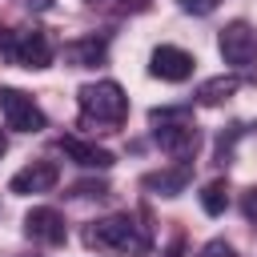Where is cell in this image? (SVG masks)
Returning <instances> with one entry per match:
<instances>
[{
	"label": "cell",
	"mask_w": 257,
	"mask_h": 257,
	"mask_svg": "<svg viewBox=\"0 0 257 257\" xmlns=\"http://www.w3.org/2000/svg\"><path fill=\"white\" fill-rule=\"evenodd\" d=\"M225 205H229V189H225V181H209V185L201 189V209H205L209 217H221Z\"/></svg>",
	"instance_id": "obj_14"
},
{
	"label": "cell",
	"mask_w": 257,
	"mask_h": 257,
	"mask_svg": "<svg viewBox=\"0 0 257 257\" xmlns=\"http://www.w3.org/2000/svg\"><path fill=\"white\" fill-rule=\"evenodd\" d=\"M4 149H8V141H4V137H0V157H4Z\"/></svg>",
	"instance_id": "obj_22"
},
{
	"label": "cell",
	"mask_w": 257,
	"mask_h": 257,
	"mask_svg": "<svg viewBox=\"0 0 257 257\" xmlns=\"http://www.w3.org/2000/svg\"><path fill=\"white\" fill-rule=\"evenodd\" d=\"M64 56H68V64L72 68H96V64H104V56H108V36H80V40H72L68 48H64Z\"/></svg>",
	"instance_id": "obj_12"
},
{
	"label": "cell",
	"mask_w": 257,
	"mask_h": 257,
	"mask_svg": "<svg viewBox=\"0 0 257 257\" xmlns=\"http://www.w3.org/2000/svg\"><path fill=\"white\" fill-rule=\"evenodd\" d=\"M217 48H221L225 64L249 68V64L257 60V32H253L245 20H229V24L221 28V36H217Z\"/></svg>",
	"instance_id": "obj_6"
},
{
	"label": "cell",
	"mask_w": 257,
	"mask_h": 257,
	"mask_svg": "<svg viewBox=\"0 0 257 257\" xmlns=\"http://www.w3.org/2000/svg\"><path fill=\"white\" fill-rule=\"evenodd\" d=\"M149 124H153V141L177 157V161H193L197 149H201V128L193 124L189 108H153L149 112Z\"/></svg>",
	"instance_id": "obj_2"
},
{
	"label": "cell",
	"mask_w": 257,
	"mask_h": 257,
	"mask_svg": "<svg viewBox=\"0 0 257 257\" xmlns=\"http://www.w3.org/2000/svg\"><path fill=\"white\" fill-rule=\"evenodd\" d=\"M177 4H181L185 12H193V16H209V12H213L221 0H177Z\"/></svg>",
	"instance_id": "obj_18"
},
{
	"label": "cell",
	"mask_w": 257,
	"mask_h": 257,
	"mask_svg": "<svg viewBox=\"0 0 257 257\" xmlns=\"http://www.w3.org/2000/svg\"><path fill=\"white\" fill-rule=\"evenodd\" d=\"M56 145H60V153H64L72 165H80V169H108V165H112V153H108V149H100V145H92V141L60 137Z\"/></svg>",
	"instance_id": "obj_10"
},
{
	"label": "cell",
	"mask_w": 257,
	"mask_h": 257,
	"mask_svg": "<svg viewBox=\"0 0 257 257\" xmlns=\"http://www.w3.org/2000/svg\"><path fill=\"white\" fill-rule=\"evenodd\" d=\"M237 88H241L237 76H213V80H205V84L197 88V104H221V100H229Z\"/></svg>",
	"instance_id": "obj_13"
},
{
	"label": "cell",
	"mask_w": 257,
	"mask_h": 257,
	"mask_svg": "<svg viewBox=\"0 0 257 257\" xmlns=\"http://www.w3.org/2000/svg\"><path fill=\"white\" fill-rule=\"evenodd\" d=\"M84 4H92V8H112V12H141V8H149L153 0H84Z\"/></svg>",
	"instance_id": "obj_15"
},
{
	"label": "cell",
	"mask_w": 257,
	"mask_h": 257,
	"mask_svg": "<svg viewBox=\"0 0 257 257\" xmlns=\"http://www.w3.org/2000/svg\"><path fill=\"white\" fill-rule=\"evenodd\" d=\"M241 209H245V217H249V221L257 217V189H245V205H241Z\"/></svg>",
	"instance_id": "obj_19"
},
{
	"label": "cell",
	"mask_w": 257,
	"mask_h": 257,
	"mask_svg": "<svg viewBox=\"0 0 257 257\" xmlns=\"http://www.w3.org/2000/svg\"><path fill=\"white\" fill-rule=\"evenodd\" d=\"M72 193H76V197H104L108 185H104V181H80V185H72Z\"/></svg>",
	"instance_id": "obj_17"
},
{
	"label": "cell",
	"mask_w": 257,
	"mask_h": 257,
	"mask_svg": "<svg viewBox=\"0 0 257 257\" xmlns=\"http://www.w3.org/2000/svg\"><path fill=\"white\" fill-rule=\"evenodd\" d=\"M197 257H237V249H233L229 241L213 237V241H205V245H201V253H197Z\"/></svg>",
	"instance_id": "obj_16"
},
{
	"label": "cell",
	"mask_w": 257,
	"mask_h": 257,
	"mask_svg": "<svg viewBox=\"0 0 257 257\" xmlns=\"http://www.w3.org/2000/svg\"><path fill=\"white\" fill-rule=\"evenodd\" d=\"M88 245L120 253V257H145L153 249V233H149V225H141L137 213H112L88 229Z\"/></svg>",
	"instance_id": "obj_1"
},
{
	"label": "cell",
	"mask_w": 257,
	"mask_h": 257,
	"mask_svg": "<svg viewBox=\"0 0 257 257\" xmlns=\"http://www.w3.org/2000/svg\"><path fill=\"white\" fill-rule=\"evenodd\" d=\"M161 257H185V237H181V233H177V237H173V241H169V249H165V253H161Z\"/></svg>",
	"instance_id": "obj_20"
},
{
	"label": "cell",
	"mask_w": 257,
	"mask_h": 257,
	"mask_svg": "<svg viewBox=\"0 0 257 257\" xmlns=\"http://www.w3.org/2000/svg\"><path fill=\"white\" fill-rule=\"evenodd\" d=\"M24 233H28L32 241H40V245H64L68 225H64V217H60L56 209L36 205V209H28V217H24Z\"/></svg>",
	"instance_id": "obj_8"
},
{
	"label": "cell",
	"mask_w": 257,
	"mask_h": 257,
	"mask_svg": "<svg viewBox=\"0 0 257 257\" xmlns=\"http://www.w3.org/2000/svg\"><path fill=\"white\" fill-rule=\"evenodd\" d=\"M0 52H4L12 64H20V68H48V64H52V40H48V32H40V28L0 36Z\"/></svg>",
	"instance_id": "obj_4"
},
{
	"label": "cell",
	"mask_w": 257,
	"mask_h": 257,
	"mask_svg": "<svg viewBox=\"0 0 257 257\" xmlns=\"http://www.w3.org/2000/svg\"><path fill=\"white\" fill-rule=\"evenodd\" d=\"M56 181H60V169L52 165V161H32V165H24L12 181H8V189L12 193H48V189H56Z\"/></svg>",
	"instance_id": "obj_9"
},
{
	"label": "cell",
	"mask_w": 257,
	"mask_h": 257,
	"mask_svg": "<svg viewBox=\"0 0 257 257\" xmlns=\"http://www.w3.org/2000/svg\"><path fill=\"white\" fill-rule=\"evenodd\" d=\"M76 104H80V124H96V128H116L128 116V96L116 80L80 84Z\"/></svg>",
	"instance_id": "obj_3"
},
{
	"label": "cell",
	"mask_w": 257,
	"mask_h": 257,
	"mask_svg": "<svg viewBox=\"0 0 257 257\" xmlns=\"http://www.w3.org/2000/svg\"><path fill=\"white\" fill-rule=\"evenodd\" d=\"M193 64H197V60H193L185 48H177V44H161V48H153L149 72H153L157 80L181 84V80H189V76H193Z\"/></svg>",
	"instance_id": "obj_7"
},
{
	"label": "cell",
	"mask_w": 257,
	"mask_h": 257,
	"mask_svg": "<svg viewBox=\"0 0 257 257\" xmlns=\"http://www.w3.org/2000/svg\"><path fill=\"white\" fill-rule=\"evenodd\" d=\"M24 8H32V12H48L52 0H24Z\"/></svg>",
	"instance_id": "obj_21"
},
{
	"label": "cell",
	"mask_w": 257,
	"mask_h": 257,
	"mask_svg": "<svg viewBox=\"0 0 257 257\" xmlns=\"http://www.w3.org/2000/svg\"><path fill=\"white\" fill-rule=\"evenodd\" d=\"M193 181V161H177L173 169H161V173H149L141 185L145 189H153V193H161V197H177V193H185V185Z\"/></svg>",
	"instance_id": "obj_11"
},
{
	"label": "cell",
	"mask_w": 257,
	"mask_h": 257,
	"mask_svg": "<svg viewBox=\"0 0 257 257\" xmlns=\"http://www.w3.org/2000/svg\"><path fill=\"white\" fill-rule=\"evenodd\" d=\"M0 116H4V124L16 128V133H40V128L48 124L44 108H40L28 92H20V88H0Z\"/></svg>",
	"instance_id": "obj_5"
}]
</instances>
